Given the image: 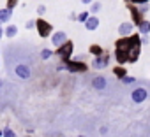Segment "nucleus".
Instances as JSON below:
<instances>
[{
  "mask_svg": "<svg viewBox=\"0 0 150 137\" xmlns=\"http://www.w3.org/2000/svg\"><path fill=\"white\" fill-rule=\"evenodd\" d=\"M146 95H148V93H146V90H145V88H136V90L132 92V95H131V97H132V100H134V102H138V104H139V102H143V100L146 99Z\"/></svg>",
  "mask_w": 150,
  "mask_h": 137,
  "instance_id": "obj_7",
  "label": "nucleus"
},
{
  "mask_svg": "<svg viewBox=\"0 0 150 137\" xmlns=\"http://www.w3.org/2000/svg\"><path fill=\"white\" fill-rule=\"evenodd\" d=\"M11 16H13V9H2L0 11V23H6V21H9L11 20Z\"/></svg>",
  "mask_w": 150,
  "mask_h": 137,
  "instance_id": "obj_14",
  "label": "nucleus"
},
{
  "mask_svg": "<svg viewBox=\"0 0 150 137\" xmlns=\"http://www.w3.org/2000/svg\"><path fill=\"white\" fill-rule=\"evenodd\" d=\"M129 7V11H131V14H132V20L136 21V25H139L141 21H143V18H141V13H139V9H136L134 6H127Z\"/></svg>",
  "mask_w": 150,
  "mask_h": 137,
  "instance_id": "obj_11",
  "label": "nucleus"
},
{
  "mask_svg": "<svg viewBox=\"0 0 150 137\" xmlns=\"http://www.w3.org/2000/svg\"><path fill=\"white\" fill-rule=\"evenodd\" d=\"M132 42H134V37H125V39H120L117 42V60H118V63L127 62V51H129Z\"/></svg>",
  "mask_w": 150,
  "mask_h": 137,
  "instance_id": "obj_1",
  "label": "nucleus"
},
{
  "mask_svg": "<svg viewBox=\"0 0 150 137\" xmlns=\"http://www.w3.org/2000/svg\"><path fill=\"white\" fill-rule=\"evenodd\" d=\"M4 135H6V137H14L13 130H9V128H7V130H4Z\"/></svg>",
  "mask_w": 150,
  "mask_h": 137,
  "instance_id": "obj_24",
  "label": "nucleus"
},
{
  "mask_svg": "<svg viewBox=\"0 0 150 137\" xmlns=\"http://www.w3.org/2000/svg\"><path fill=\"white\" fill-rule=\"evenodd\" d=\"M51 55H53L51 49H42V51H41V58H42V60H48Z\"/></svg>",
  "mask_w": 150,
  "mask_h": 137,
  "instance_id": "obj_18",
  "label": "nucleus"
},
{
  "mask_svg": "<svg viewBox=\"0 0 150 137\" xmlns=\"http://www.w3.org/2000/svg\"><path fill=\"white\" fill-rule=\"evenodd\" d=\"M37 13H39V14H44V13H46V7H44V6H39V7H37Z\"/></svg>",
  "mask_w": 150,
  "mask_h": 137,
  "instance_id": "obj_25",
  "label": "nucleus"
},
{
  "mask_svg": "<svg viewBox=\"0 0 150 137\" xmlns=\"http://www.w3.org/2000/svg\"><path fill=\"white\" fill-rule=\"evenodd\" d=\"M0 25H2V23H0Z\"/></svg>",
  "mask_w": 150,
  "mask_h": 137,
  "instance_id": "obj_30",
  "label": "nucleus"
},
{
  "mask_svg": "<svg viewBox=\"0 0 150 137\" xmlns=\"http://www.w3.org/2000/svg\"><path fill=\"white\" fill-rule=\"evenodd\" d=\"M14 72H16V76H18V78H21V79H28V78H30V68H28L27 65H23V63L16 65Z\"/></svg>",
  "mask_w": 150,
  "mask_h": 137,
  "instance_id": "obj_5",
  "label": "nucleus"
},
{
  "mask_svg": "<svg viewBox=\"0 0 150 137\" xmlns=\"http://www.w3.org/2000/svg\"><path fill=\"white\" fill-rule=\"evenodd\" d=\"M18 34V27H14V25H9L7 28H6V35L7 37H14Z\"/></svg>",
  "mask_w": 150,
  "mask_h": 137,
  "instance_id": "obj_16",
  "label": "nucleus"
},
{
  "mask_svg": "<svg viewBox=\"0 0 150 137\" xmlns=\"http://www.w3.org/2000/svg\"><path fill=\"white\" fill-rule=\"evenodd\" d=\"M2 34H4V32H2V28H0V37H2Z\"/></svg>",
  "mask_w": 150,
  "mask_h": 137,
  "instance_id": "obj_29",
  "label": "nucleus"
},
{
  "mask_svg": "<svg viewBox=\"0 0 150 137\" xmlns=\"http://www.w3.org/2000/svg\"><path fill=\"white\" fill-rule=\"evenodd\" d=\"M87 20H88V13H81V14L78 16V21H83V23H85Z\"/></svg>",
  "mask_w": 150,
  "mask_h": 137,
  "instance_id": "obj_21",
  "label": "nucleus"
},
{
  "mask_svg": "<svg viewBox=\"0 0 150 137\" xmlns=\"http://www.w3.org/2000/svg\"><path fill=\"white\" fill-rule=\"evenodd\" d=\"M85 27H87V30H96L99 27V20L96 16H88V20L85 21Z\"/></svg>",
  "mask_w": 150,
  "mask_h": 137,
  "instance_id": "obj_12",
  "label": "nucleus"
},
{
  "mask_svg": "<svg viewBox=\"0 0 150 137\" xmlns=\"http://www.w3.org/2000/svg\"><path fill=\"white\" fill-rule=\"evenodd\" d=\"M120 79H122V81H124V83H127V85H129V83H132V81H134V79H132V78H120Z\"/></svg>",
  "mask_w": 150,
  "mask_h": 137,
  "instance_id": "obj_26",
  "label": "nucleus"
},
{
  "mask_svg": "<svg viewBox=\"0 0 150 137\" xmlns=\"http://www.w3.org/2000/svg\"><path fill=\"white\" fill-rule=\"evenodd\" d=\"M131 32H132V25H131V23H122V25L118 27V34L124 35V37H127Z\"/></svg>",
  "mask_w": 150,
  "mask_h": 137,
  "instance_id": "obj_13",
  "label": "nucleus"
},
{
  "mask_svg": "<svg viewBox=\"0 0 150 137\" xmlns=\"http://www.w3.org/2000/svg\"><path fill=\"white\" fill-rule=\"evenodd\" d=\"M90 53L96 55V56H101V55H103V49H101L99 46H90Z\"/></svg>",
  "mask_w": 150,
  "mask_h": 137,
  "instance_id": "obj_17",
  "label": "nucleus"
},
{
  "mask_svg": "<svg viewBox=\"0 0 150 137\" xmlns=\"http://www.w3.org/2000/svg\"><path fill=\"white\" fill-rule=\"evenodd\" d=\"M139 6H141V7H139V13H141V14L148 11V6H146V4H139Z\"/></svg>",
  "mask_w": 150,
  "mask_h": 137,
  "instance_id": "obj_22",
  "label": "nucleus"
},
{
  "mask_svg": "<svg viewBox=\"0 0 150 137\" xmlns=\"http://www.w3.org/2000/svg\"><path fill=\"white\" fill-rule=\"evenodd\" d=\"M139 48H141V42L138 37H134V42L131 44L129 51H127V62H136L138 56H139Z\"/></svg>",
  "mask_w": 150,
  "mask_h": 137,
  "instance_id": "obj_2",
  "label": "nucleus"
},
{
  "mask_svg": "<svg viewBox=\"0 0 150 137\" xmlns=\"http://www.w3.org/2000/svg\"><path fill=\"white\" fill-rule=\"evenodd\" d=\"M81 2H83V4H92L94 0H81Z\"/></svg>",
  "mask_w": 150,
  "mask_h": 137,
  "instance_id": "obj_28",
  "label": "nucleus"
},
{
  "mask_svg": "<svg viewBox=\"0 0 150 137\" xmlns=\"http://www.w3.org/2000/svg\"><path fill=\"white\" fill-rule=\"evenodd\" d=\"M108 63H110V55H101V56H97L96 60H94V68H104V67H108Z\"/></svg>",
  "mask_w": 150,
  "mask_h": 137,
  "instance_id": "obj_4",
  "label": "nucleus"
},
{
  "mask_svg": "<svg viewBox=\"0 0 150 137\" xmlns=\"http://www.w3.org/2000/svg\"><path fill=\"white\" fill-rule=\"evenodd\" d=\"M90 9H92V13H99V11H101V4H99V2H94V6H92Z\"/></svg>",
  "mask_w": 150,
  "mask_h": 137,
  "instance_id": "obj_20",
  "label": "nucleus"
},
{
  "mask_svg": "<svg viewBox=\"0 0 150 137\" xmlns=\"http://www.w3.org/2000/svg\"><path fill=\"white\" fill-rule=\"evenodd\" d=\"M131 2H134V4H146L148 0H131Z\"/></svg>",
  "mask_w": 150,
  "mask_h": 137,
  "instance_id": "obj_27",
  "label": "nucleus"
},
{
  "mask_svg": "<svg viewBox=\"0 0 150 137\" xmlns=\"http://www.w3.org/2000/svg\"><path fill=\"white\" fill-rule=\"evenodd\" d=\"M138 28H139V34H141V35H146V34H150V21L143 20V21L138 25Z\"/></svg>",
  "mask_w": 150,
  "mask_h": 137,
  "instance_id": "obj_15",
  "label": "nucleus"
},
{
  "mask_svg": "<svg viewBox=\"0 0 150 137\" xmlns=\"http://www.w3.org/2000/svg\"><path fill=\"white\" fill-rule=\"evenodd\" d=\"M58 53H60V56H62L64 60H67V58L71 56V53H72V44H71L69 41H65V42L60 46V51H58Z\"/></svg>",
  "mask_w": 150,
  "mask_h": 137,
  "instance_id": "obj_6",
  "label": "nucleus"
},
{
  "mask_svg": "<svg viewBox=\"0 0 150 137\" xmlns=\"http://www.w3.org/2000/svg\"><path fill=\"white\" fill-rule=\"evenodd\" d=\"M65 41H67V35H65L64 32H57V34L51 37V44H53V46H57V48H60Z\"/></svg>",
  "mask_w": 150,
  "mask_h": 137,
  "instance_id": "obj_8",
  "label": "nucleus"
},
{
  "mask_svg": "<svg viewBox=\"0 0 150 137\" xmlns=\"http://www.w3.org/2000/svg\"><path fill=\"white\" fill-rule=\"evenodd\" d=\"M92 85H94V88H96V90H99V92H103V90L108 86V83H106V78H104V76H97V78H94Z\"/></svg>",
  "mask_w": 150,
  "mask_h": 137,
  "instance_id": "obj_9",
  "label": "nucleus"
},
{
  "mask_svg": "<svg viewBox=\"0 0 150 137\" xmlns=\"http://www.w3.org/2000/svg\"><path fill=\"white\" fill-rule=\"evenodd\" d=\"M35 25H37L39 35H41V37H48V34L51 32V25H50V23H46L44 20H37V21H35Z\"/></svg>",
  "mask_w": 150,
  "mask_h": 137,
  "instance_id": "obj_3",
  "label": "nucleus"
},
{
  "mask_svg": "<svg viewBox=\"0 0 150 137\" xmlns=\"http://www.w3.org/2000/svg\"><path fill=\"white\" fill-rule=\"evenodd\" d=\"M67 63V68L69 71H72V72H78V71H85V65L83 63H78V62H65Z\"/></svg>",
  "mask_w": 150,
  "mask_h": 137,
  "instance_id": "obj_10",
  "label": "nucleus"
},
{
  "mask_svg": "<svg viewBox=\"0 0 150 137\" xmlns=\"http://www.w3.org/2000/svg\"><path fill=\"white\" fill-rule=\"evenodd\" d=\"M115 74H117L118 78H124V76H125V71H124V68H120V67H117V68H115Z\"/></svg>",
  "mask_w": 150,
  "mask_h": 137,
  "instance_id": "obj_19",
  "label": "nucleus"
},
{
  "mask_svg": "<svg viewBox=\"0 0 150 137\" xmlns=\"http://www.w3.org/2000/svg\"><path fill=\"white\" fill-rule=\"evenodd\" d=\"M16 4H18V0H9V2H7V7H9V9H13Z\"/></svg>",
  "mask_w": 150,
  "mask_h": 137,
  "instance_id": "obj_23",
  "label": "nucleus"
}]
</instances>
